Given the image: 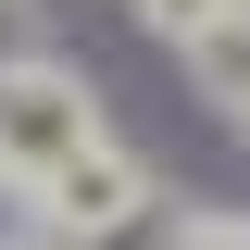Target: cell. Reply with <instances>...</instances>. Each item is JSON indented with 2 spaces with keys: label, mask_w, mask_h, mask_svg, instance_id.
<instances>
[{
  "label": "cell",
  "mask_w": 250,
  "mask_h": 250,
  "mask_svg": "<svg viewBox=\"0 0 250 250\" xmlns=\"http://www.w3.org/2000/svg\"><path fill=\"white\" fill-rule=\"evenodd\" d=\"M138 25L188 50V38H213V25H225V0H138Z\"/></svg>",
  "instance_id": "3957f363"
},
{
  "label": "cell",
  "mask_w": 250,
  "mask_h": 250,
  "mask_svg": "<svg viewBox=\"0 0 250 250\" xmlns=\"http://www.w3.org/2000/svg\"><path fill=\"white\" fill-rule=\"evenodd\" d=\"M225 25H238V50H250V0H225Z\"/></svg>",
  "instance_id": "52a82bcc"
},
{
  "label": "cell",
  "mask_w": 250,
  "mask_h": 250,
  "mask_svg": "<svg viewBox=\"0 0 250 250\" xmlns=\"http://www.w3.org/2000/svg\"><path fill=\"white\" fill-rule=\"evenodd\" d=\"M75 150H100V100L75 62H0V188H50Z\"/></svg>",
  "instance_id": "6da1fadb"
},
{
  "label": "cell",
  "mask_w": 250,
  "mask_h": 250,
  "mask_svg": "<svg viewBox=\"0 0 250 250\" xmlns=\"http://www.w3.org/2000/svg\"><path fill=\"white\" fill-rule=\"evenodd\" d=\"M188 62H200V75H213V88H225V100H238V88H250V50H238V25H213V38H188Z\"/></svg>",
  "instance_id": "277c9868"
},
{
  "label": "cell",
  "mask_w": 250,
  "mask_h": 250,
  "mask_svg": "<svg viewBox=\"0 0 250 250\" xmlns=\"http://www.w3.org/2000/svg\"><path fill=\"white\" fill-rule=\"evenodd\" d=\"M138 213H150V163L113 150V138L75 150L50 188H38V225H50V238H113V225H138Z\"/></svg>",
  "instance_id": "7a4b0ae2"
},
{
  "label": "cell",
  "mask_w": 250,
  "mask_h": 250,
  "mask_svg": "<svg viewBox=\"0 0 250 250\" xmlns=\"http://www.w3.org/2000/svg\"><path fill=\"white\" fill-rule=\"evenodd\" d=\"M25 225H38V200H25V188H0V250H25Z\"/></svg>",
  "instance_id": "8992f818"
},
{
  "label": "cell",
  "mask_w": 250,
  "mask_h": 250,
  "mask_svg": "<svg viewBox=\"0 0 250 250\" xmlns=\"http://www.w3.org/2000/svg\"><path fill=\"white\" fill-rule=\"evenodd\" d=\"M175 250H250V213H188Z\"/></svg>",
  "instance_id": "5b68a950"
}]
</instances>
